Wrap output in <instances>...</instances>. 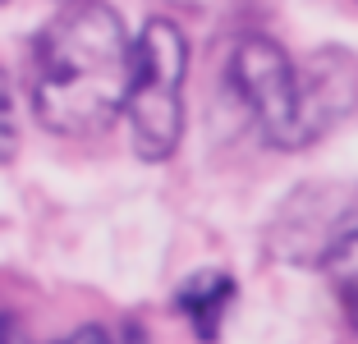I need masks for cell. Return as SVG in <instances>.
Here are the masks:
<instances>
[{
  "instance_id": "6da1fadb",
  "label": "cell",
  "mask_w": 358,
  "mask_h": 344,
  "mask_svg": "<svg viewBox=\"0 0 358 344\" xmlns=\"http://www.w3.org/2000/svg\"><path fill=\"white\" fill-rule=\"evenodd\" d=\"M28 69L37 120L51 134H92L129 106L134 46L110 5L74 0L32 37Z\"/></svg>"
},
{
  "instance_id": "7a4b0ae2",
  "label": "cell",
  "mask_w": 358,
  "mask_h": 344,
  "mask_svg": "<svg viewBox=\"0 0 358 344\" xmlns=\"http://www.w3.org/2000/svg\"><path fill=\"white\" fill-rule=\"evenodd\" d=\"M230 83L253 110L257 134L285 152L308 147L340 115L358 110V64L345 51H317V60L294 64L271 37H243L230 55Z\"/></svg>"
},
{
  "instance_id": "3957f363",
  "label": "cell",
  "mask_w": 358,
  "mask_h": 344,
  "mask_svg": "<svg viewBox=\"0 0 358 344\" xmlns=\"http://www.w3.org/2000/svg\"><path fill=\"white\" fill-rule=\"evenodd\" d=\"M184 73L189 42L170 19H148L134 42V87H129V134L143 161H166L184 134Z\"/></svg>"
},
{
  "instance_id": "277c9868",
  "label": "cell",
  "mask_w": 358,
  "mask_h": 344,
  "mask_svg": "<svg viewBox=\"0 0 358 344\" xmlns=\"http://www.w3.org/2000/svg\"><path fill=\"white\" fill-rule=\"evenodd\" d=\"M230 299H234V280L225 271H198L179 285V294H175L179 313L193 322V331L202 340H211V335L221 331L225 313H230Z\"/></svg>"
},
{
  "instance_id": "5b68a950",
  "label": "cell",
  "mask_w": 358,
  "mask_h": 344,
  "mask_svg": "<svg viewBox=\"0 0 358 344\" xmlns=\"http://www.w3.org/2000/svg\"><path fill=\"white\" fill-rule=\"evenodd\" d=\"M327 275H331V285H336V294L345 299V308L358 317V225L331 243V252H327Z\"/></svg>"
},
{
  "instance_id": "8992f818",
  "label": "cell",
  "mask_w": 358,
  "mask_h": 344,
  "mask_svg": "<svg viewBox=\"0 0 358 344\" xmlns=\"http://www.w3.org/2000/svg\"><path fill=\"white\" fill-rule=\"evenodd\" d=\"M69 344H110V340H106L101 331H78V335H74Z\"/></svg>"
},
{
  "instance_id": "52a82bcc",
  "label": "cell",
  "mask_w": 358,
  "mask_h": 344,
  "mask_svg": "<svg viewBox=\"0 0 358 344\" xmlns=\"http://www.w3.org/2000/svg\"><path fill=\"white\" fill-rule=\"evenodd\" d=\"M5 331H10V340H5V344H23V340H19V331H14V322H5Z\"/></svg>"
},
{
  "instance_id": "ba28073f",
  "label": "cell",
  "mask_w": 358,
  "mask_h": 344,
  "mask_svg": "<svg viewBox=\"0 0 358 344\" xmlns=\"http://www.w3.org/2000/svg\"><path fill=\"white\" fill-rule=\"evenodd\" d=\"M69 5H74V0H69Z\"/></svg>"
}]
</instances>
